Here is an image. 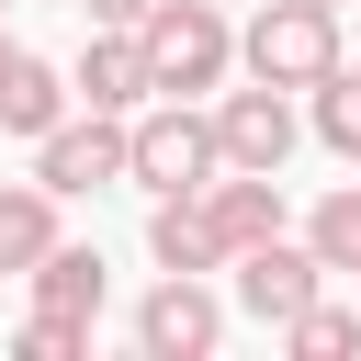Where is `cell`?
Instances as JSON below:
<instances>
[{
	"mask_svg": "<svg viewBox=\"0 0 361 361\" xmlns=\"http://www.w3.org/2000/svg\"><path fill=\"white\" fill-rule=\"evenodd\" d=\"M135 56H147V90L203 102V90H226V68H237V23H226L214 0H158V11L135 23Z\"/></svg>",
	"mask_w": 361,
	"mask_h": 361,
	"instance_id": "1",
	"label": "cell"
},
{
	"mask_svg": "<svg viewBox=\"0 0 361 361\" xmlns=\"http://www.w3.org/2000/svg\"><path fill=\"white\" fill-rule=\"evenodd\" d=\"M338 56H350V45H338V11H327V0H259V11L237 23V68L271 79V90H316Z\"/></svg>",
	"mask_w": 361,
	"mask_h": 361,
	"instance_id": "2",
	"label": "cell"
},
{
	"mask_svg": "<svg viewBox=\"0 0 361 361\" xmlns=\"http://www.w3.org/2000/svg\"><path fill=\"white\" fill-rule=\"evenodd\" d=\"M226 158H214V113L203 102H147V113H124V180H147V192H203Z\"/></svg>",
	"mask_w": 361,
	"mask_h": 361,
	"instance_id": "3",
	"label": "cell"
},
{
	"mask_svg": "<svg viewBox=\"0 0 361 361\" xmlns=\"http://www.w3.org/2000/svg\"><path fill=\"white\" fill-rule=\"evenodd\" d=\"M305 147V113H293V90H271V79H248V90H214V158L226 169H282Z\"/></svg>",
	"mask_w": 361,
	"mask_h": 361,
	"instance_id": "4",
	"label": "cell"
},
{
	"mask_svg": "<svg viewBox=\"0 0 361 361\" xmlns=\"http://www.w3.org/2000/svg\"><path fill=\"white\" fill-rule=\"evenodd\" d=\"M34 180H45L56 203L113 192V180H124V124H113V113H56V124L34 135Z\"/></svg>",
	"mask_w": 361,
	"mask_h": 361,
	"instance_id": "5",
	"label": "cell"
},
{
	"mask_svg": "<svg viewBox=\"0 0 361 361\" xmlns=\"http://www.w3.org/2000/svg\"><path fill=\"white\" fill-rule=\"evenodd\" d=\"M226 338V305L203 293V271H158V293L135 305V350L147 361H214Z\"/></svg>",
	"mask_w": 361,
	"mask_h": 361,
	"instance_id": "6",
	"label": "cell"
},
{
	"mask_svg": "<svg viewBox=\"0 0 361 361\" xmlns=\"http://www.w3.org/2000/svg\"><path fill=\"white\" fill-rule=\"evenodd\" d=\"M226 271H237V305H248L259 327H282L293 305H316V293H327V259H316L293 226H282V237H259V248H237Z\"/></svg>",
	"mask_w": 361,
	"mask_h": 361,
	"instance_id": "7",
	"label": "cell"
},
{
	"mask_svg": "<svg viewBox=\"0 0 361 361\" xmlns=\"http://www.w3.org/2000/svg\"><path fill=\"white\" fill-rule=\"evenodd\" d=\"M192 203H203V226H214V248H226V259L293 226V203H282V169H214Z\"/></svg>",
	"mask_w": 361,
	"mask_h": 361,
	"instance_id": "8",
	"label": "cell"
},
{
	"mask_svg": "<svg viewBox=\"0 0 361 361\" xmlns=\"http://www.w3.org/2000/svg\"><path fill=\"white\" fill-rule=\"evenodd\" d=\"M68 102H79V113H113V124L158 102V90H147V56H135V34H124V23H90L79 68H68Z\"/></svg>",
	"mask_w": 361,
	"mask_h": 361,
	"instance_id": "9",
	"label": "cell"
},
{
	"mask_svg": "<svg viewBox=\"0 0 361 361\" xmlns=\"http://www.w3.org/2000/svg\"><path fill=\"white\" fill-rule=\"evenodd\" d=\"M68 113V68H45L34 45H11L0 56V135H45Z\"/></svg>",
	"mask_w": 361,
	"mask_h": 361,
	"instance_id": "10",
	"label": "cell"
},
{
	"mask_svg": "<svg viewBox=\"0 0 361 361\" xmlns=\"http://www.w3.org/2000/svg\"><path fill=\"white\" fill-rule=\"evenodd\" d=\"M147 259L158 271H226V248H214V226H203L192 192H158L147 203Z\"/></svg>",
	"mask_w": 361,
	"mask_h": 361,
	"instance_id": "11",
	"label": "cell"
},
{
	"mask_svg": "<svg viewBox=\"0 0 361 361\" xmlns=\"http://www.w3.org/2000/svg\"><path fill=\"white\" fill-rule=\"evenodd\" d=\"M23 282H34V305H45V316H102V293H113L102 248H68V237H56V248H45Z\"/></svg>",
	"mask_w": 361,
	"mask_h": 361,
	"instance_id": "12",
	"label": "cell"
},
{
	"mask_svg": "<svg viewBox=\"0 0 361 361\" xmlns=\"http://www.w3.org/2000/svg\"><path fill=\"white\" fill-rule=\"evenodd\" d=\"M56 248V192L45 180H0V271H34Z\"/></svg>",
	"mask_w": 361,
	"mask_h": 361,
	"instance_id": "13",
	"label": "cell"
},
{
	"mask_svg": "<svg viewBox=\"0 0 361 361\" xmlns=\"http://www.w3.org/2000/svg\"><path fill=\"white\" fill-rule=\"evenodd\" d=\"M305 124H316V147H327V158H350V169H361V68H350V56L305 90Z\"/></svg>",
	"mask_w": 361,
	"mask_h": 361,
	"instance_id": "14",
	"label": "cell"
},
{
	"mask_svg": "<svg viewBox=\"0 0 361 361\" xmlns=\"http://www.w3.org/2000/svg\"><path fill=\"white\" fill-rule=\"evenodd\" d=\"M305 248H316L327 271H361V180L316 192V214H305Z\"/></svg>",
	"mask_w": 361,
	"mask_h": 361,
	"instance_id": "15",
	"label": "cell"
},
{
	"mask_svg": "<svg viewBox=\"0 0 361 361\" xmlns=\"http://www.w3.org/2000/svg\"><path fill=\"white\" fill-rule=\"evenodd\" d=\"M282 338H293V361H338V350H361V305H293L282 316Z\"/></svg>",
	"mask_w": 361,
	"mask_h": 361,
	"instance_id": "16",
	"label": "cell"
},
{
	"mask_svg": "<svg viewBox=\"0 0 361 361\" xmlns=\"http://www.w3.org/2000/svg\"><path fill=\"white\" fill-rule=\"evenodd\" d=\"M90 350V316H45L34 305V327H23V361H79Z\"/></svg>",
	"mask_w": 361,
	"mask_h": 361,
	"instance_id": "17",
	"label": "cell"
},
{
	"mask_svg": "<svg viewBox=\"0 0 361 361\" xmlns=\"http://www.w3.org/2000/svg\"><path fill=\"white\" fill-rule=\"evenodd\" d=\"M147 11H158V0H79V23H124V34H135Z\"/></svg>",
	"mask_w": 361,
	"mask_h": 361,
	"instance_id": "18",
	"label": "cell"
},
{
	"mask_svg": "<svg viewBox=\"0 0 361 361\" xmlns=\"http://www.w3.org/2000/svg\"><path fill=\"white\" fill-rule=\"evenodd\" d=\"M0 56H11V34H0Z\"/></svg>",
	"mask_w": 361,
	"mask_h": 361,
	"instance_id": "19",
	"label": "cell"
},
{
	"mask_svg": "<svg viewBox=\"0 0 361 361\" xmlns=\"http://www.w3.org/2000/svg\"><path fill=\"white\" fill-rule=\"evenodd\" d=\"M327 11H350V0H327Z\"/></svg>",
	"mask_w": 361,
	"mask_h": 361,
	"instance_id": "20",
	"label": "cell"
},
{
	"mask_svg": "<svg viewBox=\"0 0 361 361\" xmlns=\"http://www.w3.org/2000/svg\"><path fill=\"white\" fill-rule=\"evenodd\" d=\"M0 11H11V0H0Z\"/></svg>",
	"mask_w": 361,
	"mask_h": 361,
	"instance_id": "21",
	"label": "cell"
}]
</instances>
